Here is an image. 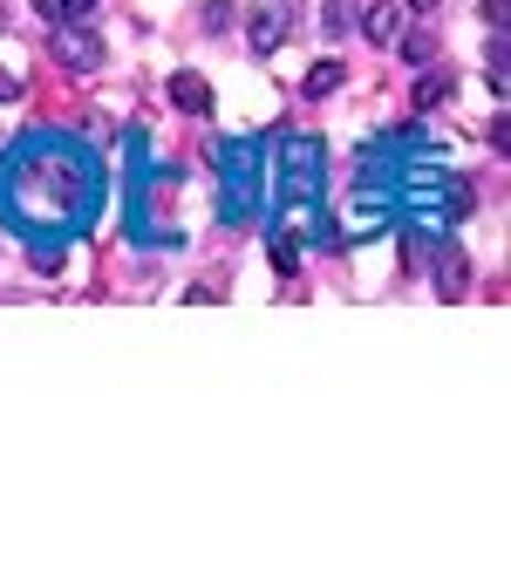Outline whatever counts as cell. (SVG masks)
I'll list each match as a JSON object with an SVG mask.
<instances>
[{
    "label": "cell",
    "instance_id": "17",
    "mask_svg": "<svg viewBox=\"0 0 511 565\" xmlns=\"http://www.w3.org/2000/svg\"><path fill=\"white\" fill-rule=\"evenodd\" d=\"M0 28H8V8H0Z\"/></svg>",
    "mask_w": 511,
    "mask_h": 565
},
{
    "label": "cell",
    "instance_id": "8",
    "mask_svg": "<svg viewBox=\"0 0 511 565\" xmlns=\"http://www.w3.org/2000/svg\"><path fill=\"white\" fill-rule=\"evenodd\" d=\"M450 96H457L450 75H444V68H423V83H416V109H444Z\"/></svg>",
    "mask_w": 511,
    "mask_h": 565
},
{
    "label": "cell",
    "instance_id": "10",
    "mask_svg": "<svg viewBox=\"0 0 511 565\" xmlns=\"http://www.w3.org/2000/svg\"><path fill=\"white\" fill-rule=\"evenodd\" d=\"M34 14H42L49 28H55V21H89L96 0H34Z\"/></svg>",
    "mask_w": 511,
    "mask_h": 565
},
{
    "label": "cell",
    "instance_id": "5",
    "mask_svg": "<svg viewBox=\"0 0 511 565\" xmlns=\"http://www.w3.org/2000/svg\"><path fill=\"white\" fill-rule=\"evenodd\" d=\"M171 103L184 109V116H212V83H205V75H171Z\"/></svg>",
    "mask_w": 511,
    "mask_h": 565
},
{
    "label": "cell",
    "instance_id": "4",
    "mask_svg": "<svg viewBox=\"0 0 511 565\" xmlns=\"http://www.w3.org/2000/svg\"><path fill=\"white\" fill-rule=\"evenodd\" d=\"M355 28L369 34L375 49H396V34H403V0H375V8L355 14Z\"/></svg>",
    "mask_w": 511,
    "mask_h": 565
},
{
    "label": "cell",
    "instance_id": "1",
    "mask_svg": "<svg viewBox=\"0 0 511 565\" xmlns=\"http://www.w3.org/2000/svg\"><path fill=\"white\" fill-rule=\"evenodd\" d=\"M49 55L68 68V75H96L109 55H103V34L89 28V21H55L49 28Z\"/></svg>",
    "mask_w": 511,
    "mask_h": 565
},
{
    "label": "cell",
    "instance_id": "12",
    "mask_svg": "<svg viewBox=\"0 0 511 565\" xmlns=\"http://www.w3.org/2000/svg\"><path fill=\"white\" fill-rule=\"evenodd\" d=\"M199 21H205V34H232V21H239V14H232L225 0H205V14H199Z\"/></svg>",
    "mask_w": 511,
    "mask_h": 565
},
{
    "label": "cell",
    "instance_id": "9",
    "mask_svg": "<svg viewBox=\"0 0 511 565\" xmlns=\"http://www.w3.org/2000/svg\"><path fill=\"white\" fill-rule=\"evenodd\" d=\"M321 34H328V42L355 34V0H321Z\"/></svg>",
    "mask_w": 511,
    "mask_h": 565
},
{
    "label": "cell",
    "instance_id": "13",
    "mask_svg": "<svg viewBox=\"0 0 511 565\" xmlns=\"http://www.w3.org/2000/svg\"><path fill=\"white\" fill-rule=\"evenodd\" d=\"M437 287H444V294H464V259H457V253H444V266H437Z\"/></svg>",
    "mask_w": 511,
    "mask_h": 565
},
{
    "label": "cell",
    "instance_id": "11",
    "mask_svg": "<svg viewBox=\"0 0 511 565\" xmlns=\"http://www.w3.org/2000/svg\"><path fill=\"white\" fill-rule=\"evenodd\" d=\"M273 266H280L287 279L300 273V232H287V225H280V232H273Z\"/></svg>",
    "mask_w": 511,
    "mask_h": 565
},
{
    "label": "cell",
    "instance_id": "14",
    "mask_svg": "<svg viewBox=\"0 0 511 565\" xmlns=\"http://www.w3.org/2000/svg\"><path fill=\"white\" fill-rule=\"evenodd\" d=\"M0 103H21V75L14 68H0Z\"/></svg>",
    "mask_w": 511,
    "mask_h": 565
},
{
    "label": "cell",
    "instance_id": "7",
    "mask_svg": "<svg viewBox=\"0 0 511 565\" xmlns=\"http://www.w3.org/2000/svg\"><path fill=\"white\" fill-rule=\"evenodd\" d=\"M341 83H348V62H313V68H307V83H300V96H307V103H321V96H334Z\"/></svg>",
    "mask_w": 511,
    "mask_h": 565
},
{
    "label": "cell",
    "instance_id": "3",
    "mask_svg": "<svg viewBox=\"0 0 511 565\" xmlns=\"http://www.w3.org/2000/svg\"><path fill=\"white\" fill-rule=\"evenodd\" d=\"M287 28H294V8L287 0H259V8L246 14V42H253V55H273L287 42Z\"/></svg>",
    "mask_w": 511,
    "mask_h": 565
},
{
    "label": "cell",
    "instance_id": "16",
    "mask_svg": "<svg viewBox=\"0 0 511 565\" xmlns=\"http://www.w3.org/2000/svg\"><path fill=\"white\" fill-rule=\"evenodd\" d=\"M403 14H437V0H409V8Z\"/></svg>",
    "mask_w": 511,
    "mask_h": 565
},
{
    "label": "cell",
    "instance_id": "6",
    "mask_svg": "<svg viewBox=\"0 0 511 565\" xmlns=\"http://www.w3.org/2000/svg\"><path fill=\"white\" fill-rule=\"evenodd\" d=\"M396 49H403V62L423 75V68H437V34H429V28H403L396 34Z\"/></svg>",
    "mask_w": 511,
    "mask_h": 565
},
{
    "label": "cell",
    "instance_id": "15",
    "mask_svg": "<svg viewBox=\"0 0 511 565\" xmlns=\"http://www.w3.org/2000/svg\"><path fill=\"white\" fill-rule=\"evenodd\" d=\"M504 14H511V0H485V21L491 28H504Z\"/></svg>",
    "mask_w": 511,
    "mask_h": 565
},
{
    "label": "cell",
    "instance_id": "2",
    "mask_svg": "<svg viewBox=\"0 0 511 565\" xmlns=\"http://www.w3.org/2000/svg\"><path fill=\"white\" fill-rule=\"evenodd\" d=\"M280 171H287V178H280V184H287V198H300V191L313 198V184H321V143L287 130V137H280Z\"/></svg>",
    "mask_w": 511,
    "mask_h": 565
}]
</instances>
